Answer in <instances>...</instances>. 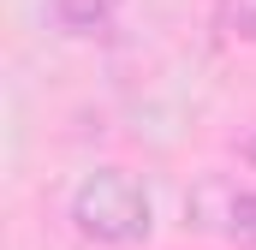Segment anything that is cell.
<instances>
[{"label":"cell","instance_id":"cell-2","mask_svg":"<svg viewBox=\"0 0 256 250\" xmlns=\"http://www.w3.org/2000/svg\"><path fill=\"white\" fill-rule=\"evenodd\" d=\"M191 208L202 214V226H220L232 244L256 250V190L250 185H208V190H196Z\"/></svg>","mask_w":256,"mask_h":250},{"label":"cell","instance_id":"cell-1","mask_svg":"<svg viewBox=\"0 0 256 250\" xmlns=\"http://www.w3.org/2000/svg\"><path fill=\"white\" fill-rule=\"evenodd\" d=\"M66 214H72V226L90 238V244H143L149 232H155V202H149V190L137 173L126 167H96V173H84L78 190H72V202H66Z\"/></svg>","mask_w":256,"mask_h":250},{"label":"cell","instance_id":"cell-3","mask_svg":"<svg viewBox=\"0 0 256 250\" xmlns=\"http://www.w3.org/2000/svg\"><path fill=\"white\" fill-rule=\"evenodd\" d=\"M114 12H120V0H54V24L66 36H96L114 24Z\"/></svg>","mask_w":256,"mask_h":250},{"label":"cell","instance_id":"cell-4","mask_svg":"<svg viewBox=\"0 0 256 250\" xmlns=\"http://www.w3.org/2000/svg\"><path fill=\"white\" fill-rule=\"evenodd\" d=\"M214 24L232 42H250L256 48V0H214Z\"/></svg>","mask_w":256,"mask_h":250}]
</instances>
